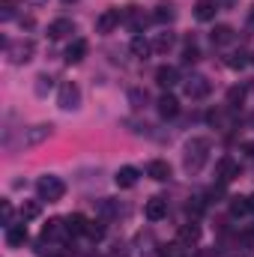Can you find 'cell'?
Here are the masks:
<instances>
[{
  "instance_id": "f35d334b",
  "label": "cell",
  "mask_w": 254,
  "mask_h": 257,
  "mask_svg": "<svg viewBox=\"0 0 254 257\" xmlns=\"http://www.w3.org/2000/svg\"><path fill=\"white\" fill-rule=\"evenodd\" d=\"M63 3H72V0H63Z\"/></svg>"
},
{
  "instance_id": "603a6c76",
  "label": "cell",
  "mask_w": 254,
  "mask_h": 257,
  "mask_svg": "<svg viewBox=\"0 0 254 257\" xmlns=\"http://www.w3.org/2000/svg\"><path fill=\"white\" fill-rule=\"evenodd\" d=\"M174 18H177V12H174L171 3H159L156 12H153V21H159V24H171Z\"/></svg>"
},
{
  "instance_id": "3957f363",
  "label": "cell",
  "mask_w": 254,
  "mask_h": 257,
  "mask_svg": "<svg viewBox=\"0 0 254 257\" xmlns=\"http://www.w3.org/2000/svg\"><path fill=\"white\" fill-rule=\"evenodd\" d=\"M33 39H18V42H6V57L12 66H21V63H30L33 60Z\"/></svg>"
},
{
  "instance_id": "6da1fadb",
  "label": "cell",
  "mask_w": 254,
  "mask_h": 257,
  "mask_svg": "<svg viewBox=\"0 0 254 257\" xmlns=\"http://www.w3.org/2000/svg\"><path fill=\"white\" fill-rule=\"evenodd\" d=\"M209 159V141L206 138H191L186 144V153H183V168L189 174H197Z\"/></svg>"
},
{
  "instance_id": "d6a6232c",
  "label": "cell",
  "mask_w": 254,
  "mask_h": 257,
  "mask_svg": "<svg viewBox=\"0 0 254 257\" xmlns=\"http://www.w3.org/2000/svg\"><path fill=\"white\" fill-rule=\"evenodd\" d=\"M200 54H197V45H194V39H189V45H186V51H183V60L186 63H194Z\"/></svg>"
},
{
  "instance_id": "52a82bcc",
  "label": "cell",
  "mask_w": 254,
  "mask_h": 257,
  "mask_svg": "<svg viewBox=\"0 0 254 257\" xmlns=\"http://www.w3.org/2000/svg\"><path fill=\"white\" fill-rule=\"evenodd\" d=\"M51 132H54V126H51V123L30 126L27 132H24V147H39L42 141H48V138H51Z\"/></svg>"
},
{
  "instance_id": "277c9868",
  "label": "cell",
  "mask_w": 254,
  "mask_h": 257,
  "mask_svg": "<svg viewBox=\"0 0 254 257\" xmlns=\"http://www.w3.org/2000/svg\"><path fill=\"white\" fill-rule=\"evenodd\" d=\"M57 105H60L63 111H75V108L81 105V90H78V84H72V81L60 84V93H57Z\"/></svg>"
},
{
  "instance_id": "9a60e30c",
  "label": "cell",
  "mask_w": 254,
  "mask_h": 257,
  "mask_svg": "<svg viewBox=\"0 0 254 257\" xmlns=\"http://www.w3.org/2000/svg\"><path fill=\"white\" fill-rule=\"evenodd\" d=\"M215 12H218V3L215 0H197L194 3V18L197 21H212Z\"/></svg>"
},
{
  "instance_id": "e0dca14e",
  "label": "cell",
  "mask_w": 254,
  "mask_h": 257,
  "mask_svg": "<svg viewBox=\"0 0 254 257\" xmlns=\"http://www.w3.org/2000/svg\"><path fill=\"white\" fill-rule=\"evenodd\" d=\"M159 114H162V117H177V114H180V102H177V96L165 93V96L159 99Z\"/></svg>"
},
{
  "instance_id": "1f68e13d",
  "label": "cell",
  "mask_w": 254,
  "mask_h": 257,
  "mask_svg": "<svg viewBox=\"0 0 254 257\" xmlns=\"http://www.w3.org/2000/svg\"><path fill=\"white\" fill-rule=\"evenodd\" d=\"M0 18H3V21H12V18H15V3H12V0H3V3H0Z\"/></svg>"
},
{
  "instance_id": "30bf717a",
  "label": "cell",
  "mask_w": 254,
  "mask_h": 257,
  "mask_svg": "<svg viewBox=\"0 0 254 257\" xmlns=\"http://www.w3.org/2000/svg\"><path fill=\"white\" fill-rule=\"evenodd\" d=\"M156 84L165 87V90H171V87L180 84V72H177L174 66H159V69H156Z\"/></svg>"
},
{
  "instance_id": "5bb4252c",
  "label": "cell",
  "mask_w": 254,
  "mask_h": 257,
  "mask_svg": "<svg viewBox=\"0 0 254 257\" xmlns=\"http://www.w3.org/2000/svg\"><path fill=\"white\" fill-rule=\"evenodd\" d=\"M27 242V227L24 224H9L6 227V245L9 248H18V245H24Z\"/></svg>"
},
{
  "instance_id": "2e32d148",
  "label": "cell",
  "mask_w": 254,
  "mask_h": 257,
  "mask_svg": "<svg viewBox=\"0 0 254 257\" xmlns=\"http://www.w3.org/2000/svg\"><path fill=\"white\" fill-rule=\"evenodd\" d=\"M114 183H117L120 189H132V186L138 183V168H132V165H123V168L117 171V177H114Z\"/></svg>"
},
{
  "instance_id": "5b68a950",
  "label": "cell",
  "mask_w": 254,
  "mask_h": 257,
  "mask_svg": "<svg viewBox=\"0 0 254 257\" xmlns=\"http://www.w3.org/2000/svg\"><path fill=\"white\" fill-rule=\"evenodd\" d=\"M120 21H123V12H120V9H105V12L96 18V33L108 36V33H114V30L120 27Z\"/></svg>"
},
{
  "instance_id": "8992f818",
  "label": "cell",
  "mask_w": 254,
  "mask_h": 257,
  "mask_svg": "<svg viewBox=\"0 0 254 257\" xmlns=\"http://www.w3.org/2000/svg\"><path fill=\"white\" fill-rule=\"evenodd\" d=\"M183 90H186L189 99H203V96H209L212 84H209V78H203V75H191V78H186Z\"/></svg>"
},
{
  "instance_id": "4fadbf2b",
  "label": "cell",
  "mask_w": 254,
  "mask_h": 257,
  "mask_svg": "<svg viewBox=\"0 0 254 257\" xmlns=\"http://www.w3.org/2000/svg\"><path fill=\"white\" fill-rule=\"evenodd\" d=\"M123 21H126V24L132 27V30H135V33H141V30L147 27V21H150V18H147V15L138 9V6H129L126 12H123Z\"/></svg>"
},
{
  "instance_id": "ffe728a7",
  "label": "cell",
  "mask_w": 254,
  "mask_h": 257,
  "mask_svg": "<svg viewBox=\"0 0 254 257\" xmlns=\"http://www.w3.org/2000/svg\"><path fill=\"white\" fill-rule=\"evenodd\" d=\"M96 212H99L102 218H117V215H120V203L111 200V197H102V200L96 203Z\"/></svg>"
},
{
  "instance_id": "44dd1931",
  "label": "cell",
  "mask_w": 254,
  "mask_h": 257,
  "mask_svg": "<svg viewBox=\"0 0 254 257\" xmlns=\"http://www.w3.org/2000/svg\"><path fill=\"white\" fill-rule=\"evenodd\" d=\"M209 39H212V45H227V42H233V27L218 24V27L209 33Z\"/></svg>"
},
{
  "instance_id": "cb8c5ba5",
  "label": "cell",
  "mask_w": 254,
  "mask_h": 257,
  "mask_svg": "<svg viewBox=\"0 0 254 257\" xmlns=\"http://www.w3.org/2000/svg\"><path fill=\"white\" fill-rule=\"evenodd\" d=\"M87 224H90V221H87L81 212H72V215L66 218V227H69V233H72V236H75V233H84V230H87Z\"/></svg>"
},
{
  "instance_id": "83f0119b",
  "label": "cell",
  "mask_w": 254,
  "mask_h": 257,
  "mask_svg": "<svg viewBox=\"0 0 254 257\" xmlns=\"http://www.w3.org/2000/svg\"><path fill=\"white\" fill-rule=\"evenodd\" d=\"M51 87H54V78H51V75H39L33 90H36V96H48V90H51Z\"/></svg>"
},
{
  "instance_id": "9c48e42d",
  "label": "cell",
  "mask_w": 254,
  "mask_h": 257,
  "mask_svg": "<svg viewBox=\"0 0 254 257\" xmlns=\"http://www.w3.org/2000/svg\"><path fill=\"white\" fill-rule=\"evenodd\" d=\"M144 215H147V221H162L168 215V200L165 197H150L147 206H144Z\"/></svg>"
},
{
  "instance_id": "7c38bea8",
  "label": "cell",
  "mask_w": 254,
  "mask_h": 257,
  "mask_svg": "<svg viewBox=\"0 0 254 257\" xmlns=\"http://www.w3.org/2000/svg\"><path fill=\"white\" fill-rule=\"evenodd\" d=\"M147 177H153L156 183H165V180H171V165L165 159H153L147 165Z\"/></svg>"
},
{
  "instance_id": "74e56055",
  "label": "cell",
  "mask_w": 254,
  "mask_h": 257,
  "mask_svg": "<svg viewBox=\"0 0 254 257\" xmlns=\"http://www.w3.org/2000/svg\"><path fill=\"white\" fill-rule=\"evenodd\" d=\"M248 206H251V209H254V194H251V197H248Z\"/></svg>"
},
{
  "instance_id": "ba28073f",
  "label": "cell",
  "mask_w": 254,
  "mask_h": 257,
  "mask_svg": "<svg viewBox=\"0 0 254 257\" xmlns=\"http://www.w3.org/2000/svg\"><path fill=\"white\" fill-rule=\"evenodd\" d=\"M215 177H218V183H230V180L239 177V165H236L230 156H221L218 165H215Z\"/></svg>"
},
{
  "instance_id": "4316f807",
  "label": "cell",
  "mask_w": 254,
  "mask_h": 257,
  "mask_svg": "<svg viewBox=\"0 0 254 257\" xmlns=\"http://www.w3.org/2000/svg\"><path fill=\"white\" fill-rule=\"evenodd\" d=\"M162 257H189V248L183 242H171V245H162Z\"/></svg>"
},
{
  "instance_id": "8d00e7d4",
  "label": "cell",
  "mask_w": 254,
  "mask_h": 257,
  "mask_svg": "<svg viewBox=\"0 0 254 257\" xmlns=\"http://www.w3.org/2000/svg\"><path fill=\"white\" fill-rule=\"evenodd\" d=\"M27 3H33V6H42V3H48V0H27Z\"/></svg>"
},
{
  "instance_id": "60d3db41",
  "label": "cell",
  "mask_w": 254,
  "mask_h": 257,
  "mask_svg": "<svg viewBox=\"0 0 254 257\" xmlns=\"http://www.w3.org/2000/svg\"><path fill=\"white\" fill-rule=\"evenodd\" d=\"M251 63H254V57H251Z\"/></svg>"
},
{
  "instance_id": "836d02e7",
  "label": "cell",
  "mask_w": 254,
  "mask_h": 257,
  "mask_svg": "<svg viewBox=\"0 0 254 257\" xmlns=\"http://www.w3.org/2000/svg\"><path fill=\"white\" fill-rule=\"evenodd\" d=\"M245 63H248V60H245V54H230V60H227L230 69H242Z\"/></svg>"
},
{
  "instance_id": "8fae6325",
  "label": "cell",
  "mask_w": 254,
  "mask_h": 257,
  "mask_svg": "<svg viewBox=\"0 0 254 257\" xmlns=\"http://www.w3.org/2000/svg\"><path fill=\"white\" fill-rule=\"evenodd\" d=\"M72 33H75V21H72V18H57V21L48 24V36H51V39H66V36H72Z\"/></svg>"
},
{
  "instance_id": "484cf974",
  "label": "cell",
  "mask_w": 254,
  "mask_h": 257,
  "mask_svg": "<svg viewBox=\"0 0 254 257\" xmlns=\"http://www.w3.org/2000/svg\"><path fill=\"white\" fill-rule=\"evenodd\" d=\"M39 212H42L39 200H24V203H21V221H27V218H36Z\"/></svg>"
},
{
  "instance_id": "d590c367",
  "label": "cell",
  "mask_w": 254,
  "mask_h": 257,
  "mask_svg": "<svg viewBox=\"0 0 254 257\" xmlns=\"http://www.w3.org/2000/svg\"><path fill=\"white\" fill-rule=\"evenodd\" d=\"M248 27H254V6H251V12H248Z\"/></svg>"
},
{
  "instance_id": "ac0fdd59",
  "label": "cell",
  "mask_w": 254,
  "mask_h": 257,
  "mask_svg": "<svg viewBox=\"0 0 254 257\" xmlns=\"http://www.w3.org/2000/svg\"><path fill=\"white\" fill-rule=\"evenodd\" d=\"M129 51H132L138 60H147V57H150V51H153V42H147L144 36H135V39H132V45H129Z\"/></svg>"
},
{
  "instance_id": "ab89813d",
  "label": "cell",
  "mask_w": 254,
  "mask_h": 257,
  "mask_svg": "<svg viewBox=\"0 0 254 257\" xmlns=\"http://www.w3.org/2000/svg\"><path fill=\"white\" fill-rule=\"evenodd\" d=\"M251 126H254V117H251Z\"/></svg>"
},
{
  "instance_id": "f1b7e54d",
  "label": "cell",
  "mask_w": 254,
  "mask_h": 257,
  "mask_svg": "<svg viewBox=\"0 0 254 257\" xmlns=\"http://www.w3.org/2000/svg\"><path fill=\"white\" fill-rule=\"evenodd\" d=\"M251 206H248V197H230V212L233 215H245Z\"/></svg>"
},
{
  "instance_id": "e575fe53",
  "label": "cell",
  "mask_w": 254,
  "mask_h": 257,
  "mask_svg": "<svg viewBox=\"0 0 254 257\" xmlns=\"http://www.w3.org/2000/svg\"><path fill=\"white\" fill-rule=\"evenodd\" d=\"M245 153H248V156L254 159V141H248V144H245Z\"/></svg>"
},
{
  "instance_id": "d4e9b609",
  "label": "cell",
  "mask_w": 254,
  "mask_h": 257,
  "mask_svg": "<svg viewBox=\"0 0 254 257\" xmlns=\"http://www.w3.org/2000/svg\"><path fill=\"white\" fill-rule=\"evenodd\" d=\"M242 99H245V87H230V90H227V108H230V111L239 108Z\"/></svg>"
},
{
  "instance_id": "7a4b0ae2",
  "label": "cell",
  "mask_w": 254,
  "mask_h": 257,
  "mask_svg": "<svg viewBox=\"0 0 254 257\" xmlns=\"http://www.w3.org/2000/svg\"><path fill=\"white\" fill-rule=\"evenodd\" d=\"M36 192H39V200L57 203V200H63V194H66V183L60 177H54V174H45V177H39Z\"/></svg>"
},
{
  "instance_id": "d6986e66",
  "label": "cell",
  "mask_w": 254,
  "mask_h": 257,
  "mask_svg": "<svg viewBox=\"0 0 254 257\" xmlns=\"http://www.w3.org/2000/svg\"><path fill=\"white\" fill-rule=\"evenodd\" d=\"M84 54H87V42H84V39H75V42L66 48V63H81Z\"/></svg>"
},
{
  "instance_id": "7402d4cb",
  "label": "cell",
  "mask_w": 254,
  "mask_h": 257,
  "mask_svg": "<svg viewBox=\"0 0 254 257\" xmlns=\"http://www.w3.org/2000/svg\"><path fill=\"white\" fill-rule=\"evenodd\" d=\"M174 42H177V36L165 30V33H159V36L153 39V51H159V54H168V51L174 48Z\"/></svg>"
},
{
  "instance_id": "f546056e",
  "label": "cell",
  "mask_w": 254,
  "mask_h": 257,
  "mask_svg": "<svg viewBox=\"0 0 254 257\" xmlns=\"http://www.w3.org/2000/svg\"><path fill=\"white\" fill-rule=\"evenodd\" d=\"M180 239L194 245V242L200 239V227H197V224H189V227H183V230H180Z\"/></svg>"
},
{
  "instance_id": "4dcf8cb0",
  "label": "cell",
  "mask_w": 254,
  "mask_h": 257,
  "mask_svg": "<svg viewBox=\"0 0 254 257\" xmlns=\"http://www.w3.org/2000/svg\"><path fill=\"white\" fill-rule=\"evenodd\" d=\"M84 233H87L90 239H102V236H105V224H102V221H90Z\"/></svg>"
}]
</instances>
